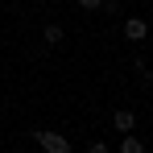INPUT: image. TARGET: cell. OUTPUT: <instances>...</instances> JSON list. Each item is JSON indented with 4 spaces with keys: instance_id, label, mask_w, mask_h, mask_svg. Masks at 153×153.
Returning a JSON list of instances; mask_svg holds the SVG:
<instances>
[{
    "instance_id": "1",
    "label": "cell",
    "mask_w": 153,
    "mask_h": 153,
    "mask_svg": "<svg viewBox=\"0 0 153 153\" xmlns=\"http://www.w3.org/2000/svg\"><path fill=\"white\" fill-rule=\"evenodd\" d=\"M29 137L42 145V153H71V149H75V145H71L62 132H50V128H33Z\"/></svg>"
},
{
    "instance_id": "2",
    "label": "cell",
    "mask_w": 153,
    "mask_h": 153,
    "mask_svg": "<svg viewBox=\"0 0 153 153\" xmlns=\"http://www.w3.org/2000/svg\"><path fill=\"white\" fill-rule=\"evenodd\" d=\"M124 37L128 42H145V37H149V21H145V17H128L124 21Z\"/></svg>"
},
{
    "instance_id": "3",
    "label": "cell",
    "mask_w": 153,
    "mask_h": 153,
    "mask_svg": "<svg viewBox=\"0 0 153 153\" xmlns=\"http://www.w3.org/2000/svg\"><path fill=\"white\" fill-rule=\"evenodd\" d=\"M112 128H116V132H132V128H137V116H132V112H124V108H120V112H116V116H112Z\"/></svg>"
},
{
    "instance_id": "4",
    "label": "cell",
    "mask_w": 153,
    "mask_h": 153,
    "mask_svg": "<svg viewBox=\"0 0 153 153\" xmlns=\"http://www.w3.org/2000/svg\"><path fill=\"white\" fill-rule=\"evenodd\" d=\"M120 153H145V141L137 132H120Z\"/></svg>"
},
{
    "instance_id": "5",
    "label": "cell",
    "mask_w": 153,
    "mask_h": 153,
    "mask_svg": "<svg viewBox=\"0 0 153 153\" xmlns=\"http://www.w3.org/2000/svg\"><path fill=\"white\" fill-rule=\"evenodd\" d=\"M42 37H46V46H62V42H66V33H62V25H54V21H50L46 29H42Z\"/></svg>"
},
{
    "instance_id": "6",
    "label": "cell",
    "mask_w": 153,
    "mask_h": 153,
    "mask_svg": "<svg viewBox=\"0 0 153 153\" xmlns=\"http://www.w3.org/2000/svg\"><path fill=\"white\" fill-rule=\"evenodd\" d=\"M79 8H83V13H100L103 0H79Z\"/></svg>"
},
{
    "instance_id": "7",
    "label": "cell",
    "mask_w": 153,
    "mask_h": 153,
    "mask_svg": "<svg viewBox=\"0 0 153 153\" xmlns=\"http://www.w3.org/2000/svg\"><path fill=\"white\" fill-rule=\"evenodd\" d=\"M87 153H112V149H108L103 141H91V145H87Z\"/></svg>"
}]
</instances>
